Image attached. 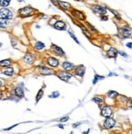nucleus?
Instances as JSON below:
<instances>
[{
    "label": "nucleus",
    "instance_id": "obj_1",
    "mask_svg": "<svg viewBox=\"0 0 132 134\" xmlns=\"http://www.w3.org/2000/svg\"><path fill=\"white\" fill-rule=\"evenodd\" d=\"M18 13L20 16L22 17H27L29 16L30 15H32L34 13V9L30 7H24L22 8L19 9Z\"/></svg>",
    "mask_w": 132,
    "mask_h": 134
},
{
    "label": "nucleus",
    "instance_id": "obj_2",
    "mask_svg": "<svg viewBox=\"0 0 132 134\" xmlns=\"http://www.w3.org/2000/svg\"><path fill=\"white\" fill-rule=\"evenodd\" d=\"M0 16L2 18H4L6 20H11L13 18V13L7 7H3L0 9Z\"/></svg>",
    "mask_w": 132,
    "mask_h": 134
},
{
    "label": "nucleus",
    "instance_id": "obj_3",
    "mask_svg": "<svg viewBox=\"0 0 132 134\" xmlns=\"http://www.w3.org/2000/svg\"><path fill=\"white\" fill-rule=\"evenodd\" d=\"M120 33L122 34V38H129L131 36V29L127 26L122 27L120 29Z\"/></svg>",
    "mask_w": 132,
    "mask_h": 134
},
{
    "label": "nucleus",
    "instance_id": "obj_4",
    "mask_svg": "<svg viewBox=\"0 0 132 134\" xmlns=\"http://www.w3.org/2000/svg\"><path fill=\"white\" fill-rule=\"evenodd\" d=\"M116 124V121L113 120V119L108 117V118H106V120H104V127L105 129H112L115 126Z\"/></svg>",
    "mask_w": 132,
    "mask_h": 134
},
{
    "label": "nucleus",
    "instance_id": "obj_5",
    "mask_svg": "<svg viewBox=\"0 0 132 134\" xmlns=\"http://www.w3.org/2000/svg\"><path fill=\"white\" fill-rule=\"evenodd\" d=\"M112 110L110 106H105L103 107L102 111H101V115H102L105 118H108L112 116Z\"/></svg>",
    "mask_w": 132,
    "mask_h": 134
},
{
    "label": "nucleus",
    "instance_id": "obj_6",
    "mask_svg": "<svg viewBox=\"0 0 132 134\" xmlns=\"http://www.w3.org/2000/svg\"><path fill=\"white\" fill-rule=\"evenodd\" d=\"M92 10L95 11V12L99 13V14H101V15H105L107 13L106 9L102 7H100V6H99V5H93Z\"/></svg>",
    "mask_w": 132,
    "mask_h": 134
},
{
    "label": "nucleus",
    "instance_id": "obj_7",
    "mask_svg": "<svg viewBox=\"0 0 132 134\" xmlns=\"http://www.w3.org/2000/svg\"><path fill=\"white\" fill-rule=\"evenodd\" d=\"M23 60H24V62L25 63V64H32L34 63V55H32V54L28 53V54H26V55H24Z\"/></svg>",
    "mask_w": 132,
    "mask_h": 134
},
{
    "label": "nucleus",
    "instance_id": "obj_8",
    "mask_svg": "<svg viewBox=\"0 0 132 134\" xmlns=\"http://www.w3.org/2000/svg\"><path fill=\"white\" fill-rule=\"evenodd\" d=\"M86 69H85V67L83 65H79V66L76 67V69H75V74L77 76H83L84 74H85Z\"/></svg>",
    "mask_w": 132,
    "mask_h": 134
},
{
    "label": "nucleus",
    "instance_id": "obj_9",
    "mask_svg": "<svg viewBox=\"0 0 132 134\" xmlns=\"http://www.w3.org/2000/svg\"><path fill=\"white\" fill-rule=\"evenodd\" d=\"M47 64L51 67H53V68L57 67L59 65V61L57 60L56 59L53 58V57H49V58H47Z\"/></svg>",
    "mask_w": 132,
    "mask_h": 134
},
{
    "label": "nucleus",
    "instance_id": "obj_10",
    "mask_svg": "<svg viewBox=\"0 0 132 134\" xmlns=\"http://www.w3.org/2000/svg\"><path fill=\"white\" fill-rule=\"evenodd\" d=\"M58 76L60 79L64 80V81H68V80L71 79L72 75H70V74L67 73V72H60V73L58 74Z\"/></svg>",
    "mask_w": 132,
    "mask_h": 134
},
{
    "label": "nucleus",
    "instance_id": "obj_11",
    "mask_svg": "<svg viewBox=\"0 0 132 134\" xmlns=\"http://www.w3.org/2000/svg\"><path fill=\"white\" fill-rule=\"evenodd\" d=\"M72 14L73 15L74 17H76L77 19L80 20H84L86 19L85 16H84V14L83 12H81L80 11H78V10H73L72 11Z\"/></svg>",
    "mask_w": 132,
    "mask_h": 134
},
{
    "label": "nucleus",
    "instance_id": "obj_12",
    "mask_svg": "<svg viewBox=\"0 0 132 134\" xmlns=\"http://www.w3.org/2000/svg\"><path fill=\"white\" fill-rule=\"evenodd\" d=\"M51 47H52L53 52H54L56 55H59V56H63V55H64V51H63L60 47L57 46H55V45H52Z\"/></svg>",
    "mask_w": 132,
    "mask_h": 134
},
{
    "label": "nucleus",
    "instance_id": "obj_13",
    "mask_svg": "<svg viewBox=\"0 0 132 134\" xmlns=\"http://www.w3.org/2000/svg\"><path fill=\"white\" fill-rule=\"evenodd\" d=\"M38 70H39V72L41 74H43V75H50V74H51V69H49L47 67L39 66L38 67Z\"/></svg>",
    "mask_w": 132,
    "mask_h": 134
},
{
    "label": "nucleus",
    "instance_id": "obj_14",
    "mask_svg": "<svg viewBox=\"0 0 132 134\" xmlns=\"http://www.w3.org/2000/svg\"><path fill=\"white\" fill-rule=\"evenodd\" d=\"M54 27L56 29L58 30H64L66 28V24L64 21H61V20H58L54 24Z\"/></svg>",
    "mask_w": 132,
    "mask_h": 134
},
{
    "label": "nucleus",
    "instance_id": "obj_15",
    "mask_svg": "<svg viewBox=\"0 0 132 134\" xmlns=\"http://www.w3.org/2000/svg\"><path fill=\"white\" fill-rule=\"evenodd\" d=\"M62 68L66 71H72L75 68V66L69 62H64L62 64Z\"/></svg>",
    "mask_w": 132,
    "mask_h": 134
},
{
    "label": "nucleus",
    "instance_id": "obj_16",
    "mask_svg": "<svg viewBox=\"0 0 132 134\" xmlns=\"http://www.w3.org/2000/svg\"><path fill=\"white\" fill-rule=\"evenodd\" d=\"M9 20H6L4 18H0V28H6L9 26Z\"/></svg>",
    "mask_w": 132,
    "mask_h": 134
},
{
    "label": "nucleus",
    "instance_id": "obj_17",
    "mask_svg": "<svg viewBox=\"0 0 132 134\" xmlns=\"http://www.w3.org/2000/svg\"><path fill=\"white\" fill-rule=\"evenodd\" d=\"M3 72L4 75L11 76L14 74V69H13L12 68H10V67H7V68H5Z\"/></svg>",
    "mask_w": 132,
    "mask_h": 134
},
{
    "label": "nucleus",
    "instance_id": "obj_18",
    "mask_svg": "<svg viewBox=\"0 0 132 134\" xmlns=\"http://www.w3.org/2000/svg\"><path fill=\"white\" fill-rule=\"evenodd\" d=\"M117 51L113 48V47H111V48L108 50V56H110L111 58H115V57L117 56Z\"/></svg>",
    "mask_w": 132,
    "mask_h": 134
},
{
    "label": "nucleus",
    "instance_id": "obj_19",
    "mask_svg": "<svg viewBox=\"0 0 132 134\" xmlns=\"http://www.w3.org/2000/svg\"><path fill=\"white\" fill-rule=\"evenodd\" d=\"M58 4L62 8L64 9H66V10H68V9H69L70 7H71V5H70V3H66V2H63V1H58Z\"/></svg>",
    "mask_w": 132,
    "mask_h": 134
},
{
    "label": "nucleus",
    "instance_id": "obj_20",
    "mask_svg": "<svg viewBox=\"0 0 132 134\" xmlns=\"http://www.w3.org/2000/svg\"><path fill=\"white\" fill-rule=\"evenodd\" d=\"M11 64V61L10 59H4V60L0 61V66L3 67V68H7L9 67Z\"/></svg>",
    "mask_w": 132,
    "mask_h": 134
},
{
    "label": "nucleus",
    "instance_id": "obj_21",
    "mask_svg": "<svg viewBox=\"0 0 132 134\" xmlns=\"http://www.w3.org/2000/svg\"><path fill=\"white\" fill-rule=\"evenodd\" d=\"M15 93H16V96L19 97H24V91H23V89L20 87H16V89H15Z\"/></svg>",
    "mask_w": 132,
    "mask_h": 134
},
{
    "label": "nucleus",
    "instance_id": "obj_22",
    "mask_svg": "<svg viewBox=\"0 0 132 134\" xmlns=\"http://www.w3.org/2000/svg\"><path fill=\"white\" fill-rule=\"evenodd\" d=\"M44 47H45V45L41 42H37L35 43V45H34V48L37 49L38 51H40V50L43 49Z\"/></svg>",
    "mask_w": 132,
    "mask_h": 134
},
{
    "label": "nucleus",
    "instance_id": "obj_23",
    "mask_svg": "<svg viewBox=\"0 0 132 134\" xmlns=\"http://www.w3.org/2000/svg\"><path fill=\"white\" fill-rule=\"evenodd\" d=\"M117 96H118V93L115 91L110 90L108 93V97H110V98H114V97H116Z\"/></svg>",
    "mask_w": 132,
    "mask_h": 134
},
{
    "label": "nucleus",
    "instance_id": "obj_24",
    "mask_svg": "<svg viewBox=\"0 0 132 134\" xmlns=\"http://www.w3.org/2000/svg\"><path fill=\"white\" fill-rule=\"evenodd\" d=\"M10 4V2L7 1V0H0V6L3 7H7V6Z\"/></svg>",
    "mask_w": 132,
    "mask_h": 134
},
{
    "label": "nucleus",
    "instance_id": "obj_25",
    "mask_svg": "<svg viewBox=\"0 0 132 134\" xmlns=\"http://www.w3.org/2000/svg\"><path fill=\"white\" fill-rule=\"evenodd\" d=\"M92 102L97 103V104H101V103H103V99L100 98V97H95L92 98Z\"/></svg>",
    "mask_w": 132,
    "mask_h": 134
},
{
    "label": "nucleus",
    "instance_id": "obj_26",
    "mask_svg": "<svg viewBox=\"0 0 132 134\" xmlns=\"http://www.w3.org/2000/svg\"><path fill=\"white\" fill-rule=\"evenodd\" d=\"M68 33H69L70 37H71L73 38V40H74V41H75V42H77L78 44H80V42H78V41L77 37H75V35H74V34H73V32H72V30H71V29H69V30H68Z\"/></svg>",
    "mask_w": 132,
    "mask_h": 134
},
{
    "label": "nucleus",
    "instance_id": "obj_27",
    "mask_svg": "<svg viewBox=\"0 0 132 134\" xmlns=\"http://www.w3.org/2000/svg\"><path fill=\"white\" fill-rule=\"evenodd\" d=\"M43 89H40L39 93H38V95H37V97H36V101H37V102H39L40 99L42 98V97H43Z\"/></svg>",
    "mask_w": 132,
    "mask_h": 134
},
{
    "label": "nucleus",
    "instance_id": "obj_28",
    "mask_svg": "<svg viewBox=\"0 0 132 134\" xmlns=\"http://www.w3.org/2000/svg\"><path fill=\"white\" fill-rule=\"evenodd\" d=\"M80 27H81V28H82V29H83V31L84 33H85V35H86V36H87V37H90V36H91V34H90L89 30H88L87 28H86L85 27L83 26V25H80Z\"/></svg>",
    "mask_w": 132,
    "mask_h": 134
},
{
    "label": "nucleus",
    "instance_id": "obj_29",
    "mask_svg": "<svg viewBox=\"0 0 132 134\" xmlns=\"http://www.w3.org/2000/svg\"><path fill=\"white\" fill-rule=\"evenodd\" d=\"M104 76H99V75H95V79L93 80V84H95L99 80H103L104 79Z\"/></svg>",
    "mask_w": 132,
    "mask_h": 134
},
{
    "label": "nucleus",
    "instance_id": "obj_30",
    "mask_svg": "<svg viewBox=\"0 0 132 134\" xmlns=\"http://www.w3.org/2000/svg\"><path fill=\"white\" fill-rule=\"evenodd\" d=\"M87 24L88 28H89L90 29H91V31H92V32H97L96 28H94V27H93L92 25H91V24H90L89 22H87Z\"/></svg>",
    "mask_w": 132,
    "mask_h": 134
},
{
    "label": "nucleus",
    "instance_id": "obj_31",
    "mask_svg": "<svg viewBox=\"0 0 132 134\" xmlns=\"http://www.w3.org/2000/svg\"><path fill=\"white\" fill-rule=\"evenodd\" d=\"M60 95V93H59V92H54V93H52V94L50 95V97H57Z\"/></svg>",
    "mask_w": 132,
    "mask_h": 134
},
{
    "label": "nucleus",
    "instance_id": "obj_32",
    "mask_svg": "<svg viewBox=\"0 0 132 134\" xmlns=\"http://www.w3.org/2000/svg\"><path fill=\"white\" fill-rule=\"evenodd\" d=\"M68 119H69L68 116H65V117H64V118H61L60 121L62 122V123H63V122H66V121H68Z\"/></svg>",
    "mask_w": 132,
    "mask_h": 134
},
{
    "label": "nucleus",
    "instance_id": "obj_33",
    "mask_svg": "<svg viewBox=\"0 0 132 134\" xmlns=\"http://www.w3.org/2000/svg\"><path fill=\"white\" fill-rule=\"evenodd\" d=\"M110 11H111L112 13H113L114 15H116V16H117L118 18H119V14H118V13L117 12V11H114V10H112V9H110Z\"/></svg>",
    "mask_w": 132,
    "mask_h": 134
},
{
    "label": "nucleus",
    "instance_id": "obj_34",
    "mask_svg": "<svg viewBox=\"0 0 132 134\" xmlns=\"http://www.w3.org/2000/svg\"><path fill=\"white\" fill-rule=\"evenodd\" d=\"M51 2H52V3H54L55 6H57V5H58V1H57V0H51Z\"/></svg>",
    "mask_w": 132,
    "mask_h": 134
},
{
    "label": "nucleus",
    "instance_id": "obj_35",
    "mask_svg": "<svg viewBox=\"0 0 132 134\" xmlns=\"http://www.w3.org/2000/svg\"><path fill=\"white\" fill-rule=\"evenodd\" d=\"M119 54L121 55H122V56H124V57H127V55L125 52H119Z\"/></svg>",
    "mask_w": 132,
    "mask_h": 134
},
{
    "label": "nucleus",
    "instance_id": "obj_36",
    "mask_svg": "<svg viewBox=\"0 0 132 134\" xmlns=\"http://www.w3.org/2000/svg\"><path fill=\"white\" fill-rule=\"evenodd\" d=\"M101 20H108V17L102 16V17H101Z\"/></svg>",
    "mask_w": 132,
    "mask_h": 134
},
{
    "label": "nucleus",
    "instance_id": "obj_37",
    "mask_svg": "<svg viewBox=\"0 0 132 134\" xmlns=\"http://www.w3.org/2000/svg\"><path fill=\"white\" fill-rule=\"evenodd\" d=\"M127 47H129L130 49H131V47H132V46H131V42L127 43Z\"/></svg>",
    "mask_w": 132,
    "mask_h": 134
},
{
    "label": "nucleus",
    "instance_id": "obj_38",
    "mask_svg": "<svg viewBox=\"0 0 132 134\" xmlns=\"http://www.w3.org/2000/svg\"><path fill=\"white\" fill-rule=\"evenodd\" d=\"M59 127H60V128H61V129H64V125H63V124H59Z\"/></svg>",
    "mask_w": 132,
    "mask_h": 134
},
{
    "label": "nucleus",
    "instance_id": "obj_39",
    "mask_svg": "<svg viewBox=\"0 0 132 134\" xmlns=\"http://www.w3.org/2000/svg\"><path fill=\"white\" fill-rule=\"evenodd\" d=\"M3 97V93H2V91H0V99Z\"/></svg>",
    "mask_w": 132,
    "mask_h": 134
},
{
    "label": "nucleus",
    "instance_id": "obj_40",
    "mask_svg": "<svg viewBox=\"0 0 132 134\" xmlns=\"http://www.w3.org/2000/svg\"><path fill=\"white\" fill-rule=\"evenodd\" d=\"M2 85H3V82H2L1 80H0V87L2 86Z\"/></svg>",
    "mask_w": 132,
    "mask_h": 134
},
{
    "label": "nucleus",
    "instance_id": "obj_41",
    "mask_svg": "<svg viewBox=\"0 0 132 134\" xmlns=\"http://www.w3.org/2000/svg\"><path fill=\"white\" fill-rule=\"evenodd\" d=\"M19 2H22V1H24V0H18Z\"/></svg>",
    "mask_w": 132,
    "mask_h": 134
},
{
    "label": "nucleus",
    "instance_id": "obj_42",
    "mask_svg": "<svg viewBox=\"0 0 132 134\" xmlns=\"http://www.w3.org/2000/svg\"><path fill=\"white\" fill-rule=\"evenodd\" d=\"M7 1H8V2H11V0H7Z\"/></svg>",
    "mask_w": 132,
    "mask_h": 134
}]
</instances>
